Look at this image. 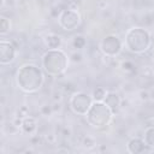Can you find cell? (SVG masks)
<instances>
[{
	"label": "cell",
	"instance_id": "obj_14",
	"mask_svg": "<svg viewBox=\"0 0 154 154\" xmlns=\"http://www.w3.org/2000/svg\"><path fill=\"white\" fill-rule=\"evenodd\" d=\"M106 94H107V91L105 90V88L97 87V88H95V89L93 90L91 97H93L94 101H103L105 97H106Z\"/></svg>",
	"mask_w": 154,
	"mask_h": 154
},
{
	"label": "cell",
	"instance_id": "obj_12",
	"mask_svg": "<svg viewBox=\"0 0 154 154\" xmlns=\"http://www.w3.org/2000/svg\"><path fill=\"white\" fill-rule=\"evenodd\" d=\"M45 43L46 46L48 47V49H58L61 47V43H63V40L59 35L57 34H48L46 37H45Z\"/></svg>",
	"mask_w": 154,
	"mask_h": 154
},
{
	"label": "cell",
	"instance_id": "obj_15",
	"mask_svg": "<svg viewBox=\"0 0 154 154\" xmlns=\"http://www.w3.org/2000/svg\"><path fill=\"white\" fill-rule=\"evenodd\" d=\"M10 29H11L10 19H7L5 17H1V19H0V34L5 35V34H7L10 31Z\"/></svg>",
	"mask_w": 154,
	"mask_h": 154
},
{
	"label": "cell",
	"instance_id": "obj_21",
	"mask_svg": "<svg viewBox=\"0 0 154 154\" xmlns=\"http://www.w3.org/2000/svg\"><path fill=\"white\" fill-rule=\"evenodd\" d=\"M153 58H154V51H153Z\"/></svg>",
	"mask_w": 154,
	"mask_h": 154
},
{
	"label": "cell",
	"instance_id": "obj_5",
	"mask_svg": "<svg viewBox=\"0 0 154 154\" xmlns=\"http://www.w3.org/2000/svg\"><path fill=\"white\" fill-rule=\"evenodd\" d=\"M93 102H94V100H93L91 95H89L84 91H77L71 95L69 106L75 114L85 116Z\"/></svg>",
	"mask_w": 154,
	"mask_h": 154
},
{
	"label": "cell",
	"instance_id": "obj_3",
	"mask_svg": "<svg viewBox=\"0 0 154 154\" xmlns=\"http://www.w3.org/2000/svg\"><path fill=\"white\" fill-rule=\"evenodd\" d=\"M152 38L150 34L140 26H134L129 29L125 34V41L124 45L126 49L134 54H142L147 52L150 47Z\"/></svg>",
	"mask_w": 154,
	"mask_h": 154
},
{
	"label": "cell",
	"instance_id": "obj_2",
	"mask_svg": "<svg viewBox=\"0 0 154 154\" xmlns=\"http://www.w3.org/2000/svg\"><path fill=\"white\" fill-rule=\"evenodd\" d=\"M67 66H69V57L60 48L48 49L42 55V67L48 76L52 77L60 76L66 71Z\"/></svg>",
	"mask_w": 154,
	"mask_h": 154
},
{
	"label": "cell",
	"instance_id": "obj_16",
	"mask_svg": "<svg viewBox=\"0 0 154 154\" xmlns=\"http://www.w3.org/2000/svg\"><path fill=\"white\" fill-rule=\"evenodd\" d=\"M85 46V38L82 35H78L73 38V47L77 49H82Z\"/></svg>",
	"mask_w": 154,
	"mask_h": 154
},
{
	"label": "cell",
	"instance_id": "obj_19",
	"mask_svg": "<svg viewBox=\"0 0 154 154\" xmlns=\"http://www.w3.org/2000/svg\"><path fill=\"white\" fill-rule=\"evenodd\" d=\"M140 97H141V100L147 101V100L150 99V94L147 90H140Z\"/></svg>",
	"mask_w": 154,
	"mask_h": 154
},
{
	"label": "cell",
	"instance_id": "obj_6",
	"mask_svg": "<svg viewBox=\"0 0 154 154\" xmlns=\"http://www.w3.org/2000/svg\"><path fill=\"white\" fill-rule=\"evenodd\" d=\"M58 23L59 25L66 30V31H72L77 29L81 24V14L76 8H65L60 12L58 17Z\"/></svg>",
	"mask_w": 154,
	"mask_h": 154
},
{
	"label": "cell",
	"instance_id": "obj_17",
	"mask_svg": "<svg viewBox=\"0 0 154 154\" xmlns=\"http://www.w3.org/2000/svg\"><path fill=\"white\" fill-rule=\"evenodd\" d=\"M83 147L84 148H87V149H91V148H94L95 146H96V141L93 138V137H89V136H87V137H84V140H83Z\"/></svg>",
	"mask_w": 154,
	"mask_h": 154
},
{
	"label": "cell",
	"instance_id": "obj_8",
	"mask_svg": "<svg viewBox=\"0 0 154 154\" xmlns=\"http://www.w3.org/2000/svg\"><path fill=\"white\" fill-rule=\"evenodd\" d=\"M16 58V48L12 42L7 40L0 41V64L7 65L11 64Z\"/></svg>",
	"mask_w": 154,
	"mask_h": 154
},
{
	"label": "cell",
	"instance_id": "obj_7",
	"mask_svg": "<svg viewBox=\"0 0 154 154\" xmlns=\"http://www.w3.org/2000/svg\"><path fill=\"white\" fill-rule=\"evenodd\" d=\"M122 49H123V42L117 35L113 34L106 35L100 42V51L103 53V55L108 58L119 55Z\"/></svg>",
	"mask_w": 154,
	"mask_h": 154
},
{
	"label": "cell",
	"instance_id": "obj_18",
	"mask_svg": "<svg viewBox=\"0 0 154 154\" xmlns=\"http://www.w3.org/2000/svg\"><path fill=\"white\" fill-rule=\"evenodd\" d=\"M134 64L131 63V61H129V60H126V61H123V64H122V69L124 70V71H132L134 70Z\"/></svg>",
	"mask_w": 154,
	"mask_h": 154
},
{
	"label": "cell",
	"instance_id": "obj_20",
	"mask_svg": "<svg viewBox=\"0 0 154 154\" xmlns=\"http://www.w3.org/2000/svg\"><path fill=\"white\" fill-rule=\"evenodd\" d=\"M71 57L73 58V60H75V61H79V60H81V57H82V55H81V54H76V53H73V54H72Z\"/></svg>",
	"mask_w": 154,
	"mask_h": 154
},
{
	"label": "cell",
	"instance_id": "obj_10",
	"mask_svg": "<svg viewBox=\"0 0 154 154\" xmlns=\"http://www.w3.org/2000/svg\"><path fill=\"white\" fill-rule=\"evenodd\" d=\"M146 143L142 138H131L129 142H128V146H126V149L129 153H132V154H138V153H143L146 150Z\"/></svg>",
	"mask_w": 154,
	"mask_h": 154
},
{
	"label": "cell",
	"instance_id": "obj_11",
	"mask_svg": "<svg viewBox=\"0 0 154 154\" xmlns=\"http://www.w3.org/2000/svg\"><path fill=\"white\" fill-rule=\"evenodd\" d=\"M103 102L113 111V113H116V111H117L118 107L120 106V96H119V94L116 93V91H107Z\"/></svg>",
	"mask_w": 154,
	"mask_h": 154
},
{
	"label": "cell",
	"instance_id": "obj_9",
	"mask_svg": "<svg viewBox=\"0 0 154 154\" xmlns=\"http://www.w3.org/2000/svg\"><path fill=\"white\" fill-rule=\"evenodd\" d=\"M37 130V124L34 117L26 116L22 118V124H20V131L25 135H34L35 131Z\"/></svg>",
	"mask_w": 154,
	"mask_h": 154
},
{
	"label": "cell",
	"instance_id": "obj_4",
	"mask_svg": "<svg viewBox=\"0 0 154 154\" xmlns=\"http://www.w3.org/2000/svg\"><path fill=\"white\" fill-rule=\"evenodd\" d=\"M113 114V111L103 101H94L85 114V119L91 128L102 129L111 123Z\"/></svg>",
	"mask_w": 154,
	"mask_h": 154
},
{
	"label": "cell",
	"instance_id": "obj_13",
	"mask_svg": "<svg viewBox=\"0 0 154 154\" xmlns=\"http://www.w3.org/2000/svg\"><path fill=\"white\" fill-rule=\"evenodd\" d=\"M143 141H144L147 147L154 148V126H149V128L146 129Z\"/></svg>",
	"mask_w": 154,
	"mask_h": 154
},
{
	"label": "cell",
	"instance_id": "obj_1",
	"mask_svg": "<svg viewBox=\"0 0 154 154\" xmlns=\"http://www.w3.org/2000/svg\"><path fill=\"white\" fill-rule=\"evenodd\" d=\"M45 82L43 72L40 67L34 64L22 65L16 73V83L20 90L31 94L37 91Z\"/></svg>",
	"mask_w": 154,
	"mask_h": 154
}]
</instances>
